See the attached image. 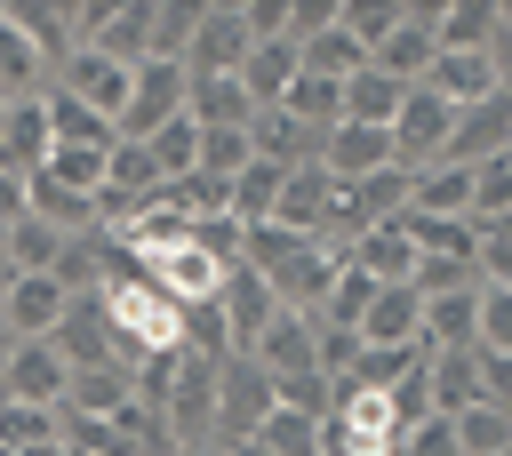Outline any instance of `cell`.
<instances>
[{"mask_svg":"<svg viewBox=\"0 0 512 456\" xmlns=\"http://www.w3.org/2000/svg\"><path fill=\"white\" fill-rule=\"evenodd\" d=\"M248 48H256L248 8H240V0H200V16H192V48H184V72H192V80H240Z\"/></svg>","mask_w":512,"mask_h":456,"instance_id":"obj_1","label":"cell"},{"mask_svg":"<svg viewBox=\"0 0 512 456\" xmlns=\"http://www.w3.org/2000/svg\"><path fill=\"white\" fill-rule=\"evenodd\" d=\"M184 96H192V72H184V64H136V80H128V104H120L112 136H120V144H152V136L184 112Z\"/></svg>","mask_w":512,"mask_h":456,"instance_id":"obj_2","label":"cell"},{"mask_svg":"<svg viewBox=\"0 0 512 456\" xmlns=\"http://www.w3.org/2000/svg\"><path fill=\"white\" fill-rule=\"evenodd\" d=\"M272 408H280V400H272V376H264L248 352L216 360V440H224V448L256 440V424H264Z\"/></svg>","mask_w":512,"mask_h":456,"instance_id":"obj_3","label":"cell"},{"mask_svg":"<svg viewBox=\"0 0 512 456\" xmlns=\"http://www.w3.org/2000/svg\"><path fill=\"white\" fill-rule=\"evenodd\" d=\"M448 128H456V104H440L432 88H408L400 112H392V168H440L448 152Z\"/></svg>","mask_w":512,"mask_h":456,"instance_id":"obj_4","label":"cell"},{"mask_svg":"<svg viewBox=\"0 0 512 456\" xmlns=\"http://www.w3.org/2000/svg\"><path fill=\"white\" fill-rule=\"evenodd\" d=\"M136 272H144L168 304H184V312H192V304H216V288H224V272H232V264H224L216 248H200V240H176V248L144 256Z\"/></svg>","mask_w":512,"mask_h":456,"instance_id":"obj_5","label":"cell"},{"mask_svg":"<svg viewBox=\"0 0 512 456\" xmlns=\"http://www.w3.org/2000/svg\"><path fill=\"white\" fill-rule=\"evenodd\" d=\"M64 312H72V296H64L56 272H16L8 296H0V328H8L16 344H48V336L64 328Z\"/></svg>","mask_w":512,"mask_h":456,"instance_id":"obj_6","label":"cell"},{"mask_svg":"<svg viewBox=\"0 0 512 456\" xmlns=\"http://www.w3.org/2000/svg\"><path fill=\"white\" fill-rule=\"evenodd\" d=\"M432 56H440V32H432V0H408V8H400V24L384 32V48H376L368 64H376L384 80H400V88H424Z\"/></svg>","mask_w":512,"mask_h":456,"instance_id":"obj_7","label":"cell"},{"mask_svg":"<svg viewBox=\"0 0 512 456\" xmlns=\"http://www.w3.org/2000/svg\"><path fill=\"white\" fill-rule=\"evenodd\" d=\"M512 152V96L496 88V96H480V104H464L456 112V128H448V168H480V160H504Z\"/></svg>","mask_w":512,"mask_h":456,"instance_id":"obj_8","label":"cell"},{"mask_svg":"<svg viewBox=\"0 0 512 456\" xmlns=\"http://www.w3.org/2000/svg\"><path fill=\"white\" fill-rule=\"evenodd\" d=\"M216 312H224V336H232V352H256V336L280 320V296H272V280H264V272L232 264V272H224V288H216Z\"/></svg>","mask_w":512,"mask_h":456,"instance_id":"obj_9","label":"cell"},{"mask_svg":"<svg viewBox=\"0 0 512 456\" xmlns=\"http://www.w3.org/2000/svg\"><path fill=\"white\" fill-rule=\"evenodd\" d=\"M128 64H112V56H96V48H72L64 64H56V96H72V104H88V112H104V120H120V104H128Z\"/></svg>","mask_w":512,"mask_h":456,"instance_id":"obj_10","label":"cell"},{"mask_svg":"<svg viewBox=\"0 0 512 456\" xmlns=\"http://www.w3.org/2000/svg\"><path fill=\"white\" fill-rule=\"evenodd\" d=\"M336 272H344V248H328V240H304V248H296L280 272H264V280H272L280 312H304V320H312V312H320V296L336 288Z\"/></svg>","mask_w":512,"mask_h":456,"instance_id":"obj_11","label":"cell"},{"mask_svg":"<svg viewBox=\"0 0 512 456\" xmlns=\"http://www.w3.org/2000/svg\"><path fill=\"white\" fill-rule=\"evenodd\" d=\"M312 168L336 176V184L384 176V168H392V136H384V128H360V120H336V128L320 136V160H312Z\"/></svg>","mask_w":512,"mask_h":456,"instance_id":"obj_12","label":"cell"},{"mask_svg":"<svg viewBox=\"0 0 512 456\" xmlns=\"http://www.w3.org/2000/svg\"><path fill=\"white\" fill-rule=\"evenodd\" d=\"M160 192H168L160 160H152L144 144H112V160H104V224L136 216V208H144V200H160Z\"/></svg>","mask_w":512,"mask_h":456,"instance_id":"obj_13","label":"cell"},{"mask_svg":"<svg viewBox=\"0 0 512 456\" xmlns=\"http://www.w3.org/2000/svg\"><path fill=\"white\" fill-rule=\"evenodd\" d=\"M56 152V128H48V96H24V104H0V168L16 176H40Z\"/></svg>","mask_w":512,"mask_h":456,"instance_id":"obj_14","label":"cell"},{"mask_svg":"<svg viewBox=\"0 0 512 456\" xmlns=\"http://www.w3.org/2000/svg\"><path fill=\"white\" fill-rule=\"evenodd\" d=\"M64 352L56 344H16L8 352V376H0V400H24V408H64Z\"/></svg>","mask_w":512,"mask_h":456,"instance_id":"obj_15","label":"cell"},{"mask_svg":"<svg viewBox=\"0 0 512 456\" xmlns=\"http://www.w3.org/2000/svg\"><path fill=\"white\" fill-rule=\"evenodd\" d=\"M56 88V64L32 48V32L0 8V104H24V96H48Z\"/></svg>","mask_w":512,"mask_h":456,"instance_id":"obj_16","label":"cell"},{"mask_svg":"<svg viewBox=\"0 0 512 456\" xmlns=\"http://www.w3.org/2000/svg\"><path fill=\"white\" fill-rule=\"evenodd\" d=\"M48 344L64 352V368H112V360H120V344H112V320H104V304H96V296H80ZM120 368H128V360H120Z\"/></svg>","mask_w":512,"mask_h":456,"instance_id":"obj_17","label":"cell"},{"mask_svg":"<svg viewBox=\"0 0 512 456\" xmlns=\"http://www.w3.org/2000/svg\"><path fill=\"white\" fill-rule=\"evenodd\" d=\"M344 264L368 272L376 288H408V280H416V240H408L400 224H376V232H360V240L344 248Z\"/></svg>","mask_w":512,"mask_h":456,"instance_id":"obj_18","label":"cell"},{"mask_svg":"<svg viewBox=\"0 0 512 456\" xmlns=\"http://www.w3.org/2000/svg\"><path fill=\"white\" fill-rule=\"evenodd\" d=\"M360 344H424V296L416 288H376L360 312Z\"/></svg>","mask_w":512,"mask_h":456,"instance_id":"obj_19","label":"cell"},{"mask_svg":"<svg viewBox=\"0 0 512 456\" xmlns=\"http://www.w3.org/2000/svg\"><path fill=\"white\" fill-rule=\"evenodd\" d=\"M472 336H480V280L424 296V352H472Z\"/></svg>","mask_w":512,"mask_h":456,"instance_id":"obj_20","label":"cell"},{"mask_svg":"<svg viewBox=\"0 0 512 456\" xmlns=\"http://www.w3.org/2000/svg\"><path fill=\"white\" fill-rule=\"evenodd\" d=\"M264 376H312L320 368V344H312V320L304 312H280L264 336H256V352H248Z\"/></svg>","mask_w":512,"mask_h":456,"instance_id":"obj_21","label":"cell"},{"mask_svg":"<svg viewBox=\"0 0 512 456\" xmlns=\"http://www.w3.org/2000/svg\"><path fill=\"white\" fill-rule=\"evenodd\" d=\"M304 80V56H296V40H256L248 48V64H240V88L256 96V112H272L288 88Z\"/></svg>","mask_w":512,"mask_h":456,"instance_id":"obj_22","label":"cell"},{"mask_svg":"<svg viewBox=\"0 0 512 456\" xmlns=\"http://www.w3.org/2000/svg\"><path fill=\"white\" fill-rule=\"evenodd\" d=\"M424 88L440 96V104H480V96H496V64L488 56H472V48H440L432 56V72H424Z\"/></svg>","mask_w":512,"mask_h":456,"instance_id":"obj_23","label":"cell"},{"mask_svg":"<svg viewBox=\"0 0 512 456\" xmlns=\"http://www.w3.org/2000/svg\"><path fill=\"white\" fill-rule=\"evenodd\" d=\"M408 216H448V224H472V168H416L408 176Z\"/></svg>","mask_w":512,"mask_h":456,"instance_id":"obj_24","label":"cell"},{"mask_svg":"<svg viewBox=\"0 0 512 456\" xmlns=\"http://www.w3.org/2000/svg\"><path fill=\"white\" fill-rule=\"evenodd\" d=\"M248 144H256V160H272V168H312V160H320V136H312L304 120H288V112H256V120H248Z\"/></svg>","mask_w":512,"mask_h":456,"instance_id":"obj_25","label":"cell"},{"mask_svg":"<svg viewBox=\"0 0 512 456\" xmlns=\"http://www.w3.org/2000/svg\"><path fill=\"white\" fill-rule=\"evenodd\" d=\"M432 32H440V48L488 56V40H496V0H432Z\"/></svg>","mask_w":512,"mask_h":456,"instance_id":"obj_26","label":"cell"},{"mask_svg":"<svg viewBox=\"0 0 512 456\" xmlns=\"http://www.w3.org/2000/svg\"><path fill=\"white\" fill-rule=\"evenodd\" d=\"M128 408V368H72L64 376V416H120Z\"/></svg>","mask_w":512,"mask_h":456,"instance_id":"obj_27","label":"cell"},{"mask_svg":"<svg viewBox=\"0 0 512 456\" xmlns=\"http://www.w3.org/2000/svg\"><path fill=\"white\" fill-rule=\"evenodd\" d=\"M296 56H304V72H312V80H336V88H344L352 72H368V48H360V40L344 32V16H336L328 32H312V40L296 48Z\"/></svg>","mask_w":512,"mask_h":456,"instance_id":"obj_28","label":"cell"},{"mask_svg":"<svg viewBox=\"0 0 512 456\" xmlns=\"http://www.w3.org/2000/svg\"><path fill=\"white\" fill-rule=\"evenodd\" d=\"M104 160H112V144H56L48 152V184H64V192H80V200H96L104 208Z\"/></svg>","mask_w":512,"mask_h":456,"instance_id":"obj_29","label":"cell"},{"mask_svg":"<svg viewBox=\"0 0 512 456\" xmlns=\"http://www.w3.org/2000/svg\"><path fill=\"white\" fill-rule=\"evenodd\" d=\"M424 384H432V408L456 416V408L480 400V360L472 352H424Z\"/></svg>","mask_w":512,"mask_h":456,"instance_id":"obj_30","label":"cell"},{"mask_svg":"<svg viewBox=\"0 0 512 456\" xmlns=\"http://www.w3.org/2000/svg\"><path fill=\"white\" fill-rule=\"evenodd\" d=\"M448 424H456V456H512V408L472 400V408H456Z\"/></svg>","mask_w":512,"mask_h":456,"instance_id":"obj_31","label":"cell"},{"mask_svg":"<svg viewBox=\"0 0 512 456\" xmlns=\"http://www.w3.org/2000/svg\"><path fill=\"white\" fill-rule=\"evenodd\" d=\"M144 32H152V0H112V16H104V32H96V56H112V64H144Z\"/></svg>","mask_w":512,"mask_h":456,"instance_id":"obj_32","label":"cell"},{"mask_svg":"<svg viewBox=\"0 0 512 456\" xmlns=\"http://www.w3.org/2000/svg\"><path fill=\"white\" fill-rule=\"evenodd\" d=\"M184 112H192L200 128H248V120H256V96H248L240 80H192Z\"/></svg>","mask_w":512,"mask_h":456,"instance_id":"obj_33","label":"cell"},{"mask_svg":"<svg viewBox=\"0 0 512 456\" xmlns=\"http://www.w3.org/2000/svg\"><path fill=\"white\" fill-rule=\"evenodd\" d=\"M400 96H408V88H400V80H384V72L368 64V72H352V80H344V120H360V128H384V136H392V112H400Z\"/></svg>","mask_w":512,"mask_h":456,"instance_id":"obj_34","label":"cell"},{"mask_svg":"<svg viewBox=\"0 0 512 456\" xmlns=\"http://www.w3.org/2000/svg\"><path fill=\"white\" fill-rule=\"evenodd\" d=\"M280 184H288V168H272V160H248L240 176H232V224L248 232V224H272V208H280Z\"/></svg>","mask_w":512,"mask_h":456,"instance_id":"obj_35","label":"cell"},{"mask_svg":"<svg viewBox=\"0 0 512 456\" xmlns=\"http://www.w3.org/2000/svg\"><path fill=\"white\" fill-rule=\"evenodd\" d=\"M0 256H8V272H56L64 232H56V224H40V216H16V224L0 232Z\"/></svg>","mask_w":512,"mask_h":456,"instance_id":"obj_36","label":"cell"},{"mask_svg":"<svg viewBox=\"0 0 512 456\" xmlns=\"http://www.w3.org/2000/svg\"><path fill=\"white\" fill-rule=\"evenodd\" d=\"M56 440H64V416L56 408L0 400V456H32V448H56Z\"/></svg>","mask_w":512,"mask_h":456,"instance_id":"obj_37","label":"cell"},{"mask_svg":"<svg viewBox=\"0 0 512 456\" xmlns=\"http://www.w3.org/2000/svg\"><path fill=\"white\" fill-rule=\"evenodd\" d=\"M8 16L32 32V48H40L48 64L72 56V8H56V0H8Z\"/></svg>","mask_w":512,"mask_h":456,"instance_id":"obj_38","label":"cell"},{"mask_svg":"<svg viewBox=\"0 0 512 456\" xmlns=\"http://www.w3.org/2000/svg\"><path fill=\"white\" fill-rule=\"evenodd\" d=\"M192 0H152V32H144V64H184L192 48Z\"/></svg>","mask_w":512,"mask_h":456,"instance_id":"obj_39","label":"cell"},{"mask_svg":"<svg viewBox=\"0 0 512 456\" xmlns=\"http://www.w3.org/2000/svg\"><path fill=\"white\" fill-rule=\"evenodd\" d=\"M272 112H288V120H304L312 136H328V128L344 120V88H336V80H312V72H304V80H296V88H288V96H280Z\"/></svg>","mask_w":512,"mask_h":456,"instance_id":"obj_40","label":"cell"},{"mask_svg":"<svg viewBox=\"0 0 512 456\" xmlns=\"http://www.w3.org/2000/svg\"><path fill=\"white\" fill-rule=\"evenodd\" d=\"M144 152L160 160V176H168V184H176V176H192V168H200V120H192V112H176Z\"/></svg>","mask_w":512,"mask_h":456,"instance_id":"obj_41","label":"cell"},{"mask_svg":"<svg viewBox=\"0 0 512 456\" xmlns=\"http://www.w3.org/2000/svg\"><path fill=\"white\" fill-rule=\"evenodd\" d=\"M48 128H56V144H120L104 112H88V104H72V96H56V88H48Z\"/></svg>","mask_w":512,"mask_h":456,"instance_id":"obj_42","label":"cell"},{"mask_svg":"<svg viewBox=\"0 0 512 456\" xmlns=\"http://www.w3.org/2000/svg\"><path fill=\"white\" fill-rule=\"evenodd\" d=\"M400 8H408V0H336V16H344V32H352V40L368 48V56H376V48H384V32L400 24Z\"/></svg>","mask_w":512,"mask_h":456,"instance_id":"obj_43","label":"cell"},{"mask_svg":"<svg viewBox=\"0 0 512 456\" xmlns=\"http://www.w3.org/2000/svg\"><path fill=\"white\" fill-rule=\"evenodd\" d=\"M256 160V144H248V128H200V176H240Z\"/></svg>","mask_w":512,"mask_h":456,"instance_id":"obj_44","label":"cell"},{"mask_svg":"<svg viewBox=\"0 0 512 456\" xmlns=\"http://www.w3.org/2000/svg\"><path fill=\"white\" fill-rule=\"evenodd\" d=\"M496 216H512V152L472 168V224H496Z\"/></svg>","mask_w":512,"mask_h":456,"instance_id":"obj_45","label":"cell"},{"mask_svg":"<svg viewBox=\"0 0 512 456\" xmlns=\"http://www.w3.org/2000/svg\"><path fill=\"white\" fill-rule=\"evenodd\" d=\"M312 344H320V376H328V384H344V376L360 368V352H368L360 328H320V320H312Z\"/></svg>","mask_w":512,"mask_h":456,"instance_id":"obj_46","label":"cell"},{"mask_svg":"<svg viewBox=\"0 0 512 456\" xmlns=\"http://www.w3.org/2000/svg\"><path fill=\"white\" fill-rule=\"evenodd\" d=\"M472 352H512V288L480 280V336H472Z\"/></svg>","mask_w":512,"mask_h":456,"instance_id":"obj_47","label":"cell"},{"mask_svg":"<svg viewBox=\"0 0 512 456\" xmlns=\"http://www.w3.org/2000/svg\"><path fill=\"white\" fill-rule=\"evenodd\" d=\"M184 352L232 360V336H224V312H216V304H192V312H184Z\"/></svg>","mask_w":512,"mask_h":456,"instance_id":"obj_48","label":"cell"},{"mask_svg":"<svg viewBox=\"0 0 512 456\" xmlns=\"http://www.w3.org/2000/svg\"><path fill=\"white\" fill-rule=\"evenodd\" d=\"M472 232H480V280H488V288H512V216L472 224Z\"/></svg>","mask_w":512,"mask_h":456,"instance_id":"obj_49","label":"cell"},{"mask_svg":"<svg viewBox=\"0 0 512 456\" xmlns=\"http://www.w3.org/2000/svg\"><path fill=\"white\" fill-rule=\"evenodd\" d=\"M400 456H456V424L432 408V416H416L408 432H400Z\"/></svg>","mask_w":512,"mask_h":456,"instance_id":"obj_50","label":"cell"},{"mask_svg":"<svg viewBox=\"0 0 512 456\" xmlns=\"http://www.w3.org/2000/svg\"><path fill=\"white\" fill-rule=\"evenodd\" d=\"M472 360H480V400L512 408V352H472Z\"/></svg>","mask_w":512,"mask_h":456,"instance_id":"obj_51","label":"cell"},{"mask_svg":"<svg viewBox=\"0 0 512 456\" xmlns=\"http://www.w3.org/2000/svg\"><path fill=\"white\" fill-rule=\"evenodd\" d=\"M16 216H32V176H16V168H0V232H8Z\"/></svg>","mask_w":512,"mask_h":456,"instance_id":"obj_52","label":"cell"},{"mask_svg":"<svg viewBox=\"0 0 512 456\" xmlns=\"http://www.w3.org/2000/svg\"><path fill=\"white\" fill-rule=\"evenodd\" d=\"M488 64H496V88L512 96V16H504V0H496V40H488Z\"/></svg>","mask_w":512,"mask_h":456,"instance_id":"obj_53","label":"cell"},{"mask_svg":"<svg viewBox=\"0 0 512 456\" xmlns=\"http://www.w3.org/2000/svg\"><path fill=\"white\" fill-rule=\"evenodd\" d=\"M176 456H232L224 440H200V448H176Z\"/></svg>","mask_w":512,"mask_h":456,"instance_id":"obj_54","label":"cell"},{"mask_svg":"<svg viewBox=\"0 0 512 456\" xmlns=\"http://www.w3.org/2000/svg\"><path fill=\"white\" fill-rule=\"evenodd\" d=\"M8 352H16V336H8V328H0V376H8Z\"/></svg>","mask_w":512,"mask_h":456,"instance_id":"obj_55","label":"cell"},{"mask_svg":"<svg viewBox=\"0 0 512 456\" xmlns=\"http://www.w3.org/2000/svg\"><path fill=\"white\" fill-rule=\"evenodd\" d=\"M232 456H272V448H256V440H240V448H232Z\"/></svg>","mask_w":512,"mask_h":456,"instance_id":"obj_56","label":"cell"}]
</instances>
